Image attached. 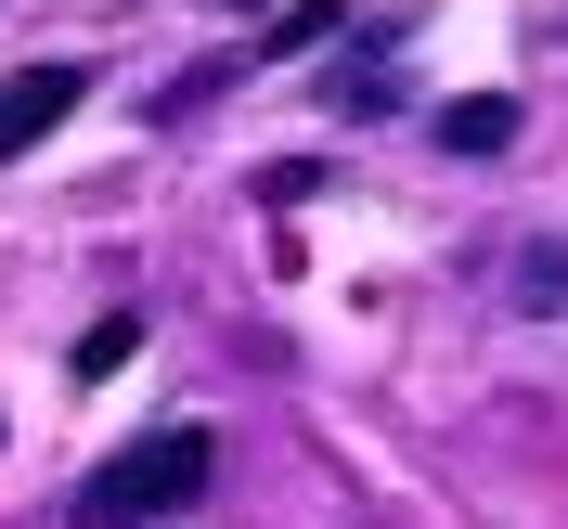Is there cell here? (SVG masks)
Here are the masks:
<instances>
[{"label":"cell","instance_id":"obj_5","mask_svg":"<svg viewBox=\"0 0 568 529\" xmlns=\"http://www.w3.org/2000/svg\"><path fill=\"white\" fill-rule=\"evenodd\" d=\"M517 311H568V246H530V258H517Z\"/></svg>","mask_w":568,"mask_h":529},{"label":"cell","instance_id":"obj_3","mask_svg":"<svg viewBox=\"0 0 568 529\" xmlns=\"http://www.w3.org/2000/svg\"><path fill=\"white\" fill-rule=\"evenodd\" d=\"M323 104H336V116H388V104H400L388 52H336V65H323Z\"/></svg>","mask_w":568,"mask_h":529},{"label":"cell","instance_id":"obj_2","mask_svg":"<svg viewBox=\"0 0 568 529\" xmlns=\"http://www.w3.org/2000/svg\"><path fill=\"white\" fill-rule=\"evenodd\" d=\"M78 104H91V65H27V78H0V169H13L27 142H52Z\"/></svg>","mask_w":568,"mask_h":529},{"label":"cell","instance_id":"obj_1","mask_svg":"<svg viewBox=\"0 0 568 529\" xmlns=\"http://www.w3.org/2000/svg\"><path fill=\"white\" fill-rule=\"evenodd\" d=\"M220 478V439L207 426H155V439H130V452L91 465V491H78V529H155L181 517V503Z\"/></svg>","mask_w":568,"mask_h":529},{"label":"cell","instance_id":"obj_4","mask_svg":"<svg viewBox=\"0 0 568 529\" xmlns=\"http://www.w3.org/2000/svg\"><path fill=\"white\" fill-rule=\"evenodd\" d=\"M439 142H453V155H491V142H517V104H504V91H478V104L439 116Z\"/></svg>","mask_w":568,"mask_h":529}]
</instances>
